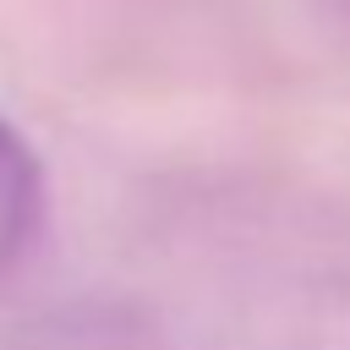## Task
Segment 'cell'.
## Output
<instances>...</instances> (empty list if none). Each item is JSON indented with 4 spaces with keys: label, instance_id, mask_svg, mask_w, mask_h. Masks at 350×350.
Masks as SVG:
<instances>
[{
    "label": "cell",
    "instance_id": "6da1fadb",
    "mask_svg": "<svg viewBox=\"0 0 350 350\" xmlns=\"http://www.w3.org/2000/svg\"><path fill=\"white\" fill-rule=\"evenodd\" d=\"M44 224V170L27 137L0 115V284L22 268Z\"/></svg>",
    "mask_w": 350,
    "mask_h": 350
},
{
    "label": "cell",
    "instance_id": "7a4b0ae2",
    "mask_svg": "<svg viewBox=\"0 0 350 350\" xmlns=\"http://www.w3.org/2000/svg\"><path fill=\"white\" fill-rule=\"evenodd\" d=\"M334 11H339V22H345V33H350V0H334Z\"/></svg>",
    "mask_w": 350,
    "mask_h": 350
}]
</instances>
